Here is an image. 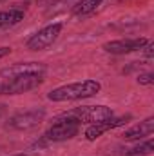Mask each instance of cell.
Instances as JSON below:
<instances>
[{"label":"cell","instance_id":"1","mask_svg":"<svg viewBox=\"0 0 154 156\" xmlns=\"http://www.w3.org/2000/svg\"><path fill=\"white\" fill-rule=\"evenodd\" d=\"M102 91V83L98 80L87 78L82 82H73V83H65L60 87H54L47 93V100L60 104V102H76V100H85V98H93Z\"/></svg>","mask_w":154,"mask_h":156},{"label":"cell","instance_id":"2","mask_svg":"<svg viewBox=\"0 0 154 156\" xmlns=\"http://www.w3.org/2000/svg\"><path fill=\"white\" fill-rule=\"evenodd\" d=\"M60 116L73 120L78 125H91V123H96V122L114 116V111L109 105H82V107H75V109L60 115Z\"/></svg>","mask_w":154,"mask_h":156},{"label":"cell","instance_id":"3","mask_svg":"<svg viewBox=\"0 0 154 156\" xmlns=\"http://www.w3.org/2000/svg\"><path fill=\"white\" fill-rule=\"evenodd\" d=\"M42 83H44V75H24V76L5 78L0 83V94H5V96L24 94L40 87Z\"/></svg>","mask_w":154,"mask_h":156},{"label":"cell","instance_id":"4","mask_svg":"<svg viewBox=\"0 0 154 156\" xmlns=\"http://www.w3.org/2000/svg\"><path fill=\"white\" fill-rule=\"evenodd\" d=\"M62 29H64L62 22L49 24V26L38 29L35 35H31L27 38V42H26V47L29 51H45V49H49L58 40V37L62 35Z\"/></svg>","mask_w":154,"mask_h":156},{"label":"cell","instance_id":"5","mask_svg":"<svg viewBox=\"0 0 154 156\" xmlns=\"http://www.w3.org/2000/svg\"><path fill=\"white\" fill-rule=\"evenodd\" d=\"M78 133H80L78 123H75L73 120H67V118L56 116L53 120L51 127L44 133V140H47V142H67V140L78 136Z\"/></svg>","mask_w":154,"mask_h":156},{"label":"cell","instance_id":"6","mask_svg":"<svg viewBox=\"0 0 154 156\" xmlns=\"http://www.w3.org/2000/svg\"><path fill=\"white\" fill-rule=\"evenodd\" d=\"M131 120H132L131 115H123V116H111V118H107V120H102V122H96V123L87 125V129H85L83 136H85V140H87V142H94V140H98L102 134H105V133H109V131H113V129H118V127L127 125Z\"/></svg>","mask_w":154,"mask_h":156},{"label":"cell","instance_id":"7","mask_svg":"<svg viewBox=\"0 0 154 156\" xmlns=\"http://www.w3.org/2000/svg\"><path fill=\"white\" fill-rule=\"evenodd\" d=\"M45 118V111L44 109H31L26 113H18L15 116L7 120V129L13 131H31L35 127H38Z\"/></svg>","mask_w":154,"mask_h":156},{"label":"cell","instance_id":"8","mask_svg":"<svg viewBox=\"0 0 154 156\" xmlns=\"http://www.w3.org/2000/svg\"><path fill=\"white\" fill-rule=\"evenodd\" d=\"M149 40L145 37H136V38H121V40H111L102 45V49L109 55H129L134 51H142V47Z\"/></svg>","mask_w":154,"mask_h":156},{"label":"cell","instance_id":"9","mask_svg":"<svg viewBox=\"0 0 154 156\" xmlns=\"http://www.w3.org/2000/svg\"><path fill=\"white\" fill-rule=\"evenodd\" d=\"M47 67L42 62H16L5 69L0 71V76L4 78H13V76H24V75H45Z\"/></svg>","mask_w":154,"mask_h":156},{"label":"cell","instance_id":"10","mask_svg":"<svg viewBox=\"0 0 154 156\" xmlns=\"http://www.w3.org/2000/svg\"><path fill=\"white\" fill-rule=\"evenodd\" d=\"M152 133H154V116H149V118H145V120H142L140 123L132 125L131 129H127L121 134V138L127 140V142H138V140L142 142V140L149 138Z\"/></svg>","mask_w":154,"mask_h":156},{"label":"cell","instance_id":"11","mask_svg":"<svg viewBox=\"0 0 154 156\" xmlns=\"http://www.w3.org/2000/svg\"><path fill=\"white\" fill-rule=\"evenodd\" d=\"M24 16H26V13L22 7H11L5 11H0V29H7V27L20 24L24 20Z\"/></svg>","mask_w":154,"mask_h":156},{"label":"cell","instance_id":"12","mask_svg":"<svg viewBox=\"0 0 154 156\" xmlns=\"http://www.w3.org/2000/svg\"><path fill=\"white\" fill-rule=\"evenodd\" d=\"M103 0H78L76 4H73L71 7V13L75 16H85V15H91L94 13L100 5H102Z\"/></svg>","mask_w":154,"mask_h":156},{"label":"cell","instance_id":"13","mask_svg":"<svg viewBox=\"0 0 154 156\" xmlns=\"http://www.w3.org/2000/svg\"><path fill=\"white\" fill-rule=\"evenodd\" d=\"M152 151H154V142H152V138L149 136L145 142H142L140 145H136V147L129 149L125 154H127V156H147V154H151Z\"/></svg>","mask_w":154,"mask_h":156},{"label":"cell","instance_id":"14","mask_svg":"<svg viewBox=\"0 0 154 156\" xmlns=\"http://www.w3.org/2000/svg\"><path fill=\"white\" fill-rule=\"evenodd\" d=\"M136 82H138L140 85H152L154 83V73L152 71H143V73L138 75Z\"/></svg>","mask_w":154,"mask_h":156},{"label":"cell","instance_id":"15","mask_svg":"<svg viewBox=\"0 0 154 156\" xmlns=\"http://www.w3.org/2000/svg\"><path fill=\"white\" fill-rule=\"evenodd\" d=\"M142 51H143L145 58H147V60H151V58H152V53H154V44L151 42V40H149V42H147V44L142 47Z\"/></svg>","mask_w":154,"mask_h":156},{"label":"cell","instance_id":"16","mask_svg":"<svg viewBox=\"0 0 154 156\" xmlns=\"http://www.w3.org/2000/svg\"><path fill=\"white\" fill-rule=\"evenodd\" d=\"M9 55H11V47L9 45H2L0 47V60L5 58V56H9Z\"/></svg>","mask_w":154,"mask_h":156},{"label":"cell","instance_id":"17","mask_svg":"<svg viewBox=\"0 0 154 156\" xmlns=\"http://www.w3.org/2000/svg\"><path fill=\"white\" fill-rule=\"evenodd\" d=\"M4 113H5V105H0V116H2Z\"/></svg>","mask_w":154,"mask_h":156},{"label":"cell","instance_id":"18","mask_svg":"<svg viewBox=\"0 0 154 156\" xmlns=\"http://www.w3.org/2000/svg\"><path fill=\"white\" fill-rule=\"evenodd\" d=\"M11 156H29V154H26V153H18V154H11Z\"/></svg>","mask_w":154,"mask_h":156},{"label":"cell","instance_id":"19","mask_svg":"<svg viewBox=\"0 0 154 156\" xmlns=\"http://www.w3.org/2000/svg\"><path fill=\"white\" fill-rule=\"evenodd\" d=\"M0 2H5V0H0Z\"/></svg>","mask_w":154,"mask_h":156}]
</instances>
